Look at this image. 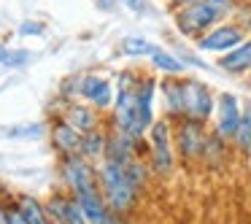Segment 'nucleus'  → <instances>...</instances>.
<instances>
[{
  "label": "nucleus",
  "instance_id": "1",
  "mask_svg": "<svg viewBox=\"0 0 251 224\" xmlns=\"http://www.w3.org/2000/svg\"><path fill=\"white\" fill-rule=\"evenodd\" d=\"M235 14V0H192L176 8V27L186 38H200Z\"/></svg>",
  "mask_w": 251,
  "mask_h": 224
},
{
  "label": "nucleus",
  "instance_id": "2",
  "mask_svg": "<svg viewBox=\"0 0 251 224\" xmlns=\"http://www.w3.org/2000/svg\"><path fill=\"white\" fill-rule=\"evenodd\" d=\"M98 184H100V192H103L105 202H108V208L114 213H122V216H125L127 211H132V205H135V200H138V189L130 184L125 168L103 159V165H100V170H98Z\"/></svg>",
  "mask_w": 251,
  "mask_h": 224
},
{
  "label": "nucleus",
  "instance_id": "3",
  "mask_svg": "<svg viewBox=\"0 0 251 224\" xmlns=\"http://www.w3.org/2000/svg\"><path fill=\"white\" fill-rule=\"evenodd\" d=\"M135 73L125 71L119 78V92H116V130L130 135L132 141L141 143L143 141V132H146V124L141 122V114H138V100H135Z\"/></svg>",
  "mask_w": 251,
  "mask_h": 224
},
{
  "label": "nucleus",
  "instance_id": "4",
  "mask_svg": "<svg viewBox=\"0 0 251 224\" xmlns=\"http://www.w3.org/2000/svg\"><path fill=\"white\" fill-rule=\"evenodd\" d=\"M205 143H208V132H205V122H195V119H178L173 130V146L184 159H200L205 154Z\"/></svg>",
  "mask_w": 251,
  "mask_h": 224
},
{
  "label": "nucleus",
  "instance_id": "5",
  "mask_svg": "<svg viewBox=\"0 0 251 224\" xmlns=\"http://www.w3.org/2000/svg\"><path fill=\"white\" fill-rule=\"evenodd\" d=\"M149 154L154 173H170L173 168V132L168 122H154L149 127Z\"/></svg>",
  "mask_w": 251,
  "mask_h": 224
},
{
  "label": "nucleus",
  "instance_id": "6",
  "mask_svg": "<svg viewBox=\"0 0 251 224\" xmlns=\"http://www.w3.org/2000/svg\"><path fill=\"white\" fill-rule=\"evenodd\" d=\"M216 111L211 89L202 81L195 78H184V119H195V122H208Z\"/></svg>",
  "mask_w": 251,
  "mask_h": 224
},
{
  "label": "nucleus",
  "instance_id": "7",
  "mask_svg": "<svg viewBox=\"0 0 251 224\" xmlns=\"http://www.w3.org/2000/svg\"><path fill=\"white\" fill-rule=\"evenodd\" d=\"M246 41V30L240 25L222 22L216 27H211L205 35H200V49L202 51H216V54H227L229 49H235L238 44Z\"/></svg>",
  "mask_w": 251,
  "mask_h": 224
},
{
  "label": "nucleus",
  "instance_id": "8",
  "mask_svg": "<svg viewBox=\"0 0 251 224\" xmlns=\"http://www.w3.org/2000/svg\"><path fill=\"white\" fill-rule=\"evenodd\" d=\"M62 178H65L68 189H71L73 195L87 189V186H98V175H95L89 159H84L81 154L62 157Z\"/></svg>",
  "mask_w": 251,
  "mask_h": 224
},
{
  "label": "nucleus",
  "instance_id": "9",
  "mask_svg": "<svg viewBox=\"0 0 251 224\" xmlns=\"http://www.w3.org/2000/svg\"><path fill=\"white\" fill-rule=\"evenodd\" d=\"M240 114H243V108H240L238 98L229 92L219 95V103H216V135L224 138V141H232L235 132H238V124H240Z\"/></svg>",
  "mask_w": 251,
  "mask_h": 224
},
{
  "label": "nucleus",
  "instance_id": "10",
  "mask_svg": "<svg viewBox=\"0 0 251 224\" xmlns=\"http://www.w3.org/2000/svg\"><path fill=\"white\" fill-rule=\"evenodd\" d=\"M78 95L95 105V108H108L114 103V89L111 81L103 76H84L78 78Z\"/></svg>",
  "mask_w": 251,
  "mask_h": 224
},
{
  "label": "nucleus",
  "instance_id": "11",
  "mask_svg": "<svg viewBox=\"0 0 251 224\" xmlns=\"http://www.w3.org/2000/svg\"><path fill=\"white\" fill-rule=\"evenodd\" d=\"M71 195H73V192H71ZM76 200H78V208L84 211V216H87L89 224H100L111 213L108 202H105L103 192H100V184L98 186H87V189L76 192Z\"/></svg>",
  "mask_w": 251,
  "mask_h": 224
},
{
  "label": "nucleus",
  "instance_id": "12",
  "mask_svg": "<svg viewBox=\"0 0 251 224\" xmlns=\"http://www.w3.org/2000/svg\"><path fill=\"white\" fill-rule=\"evenodd\" d=\"M46 211H49L51 219H57L62 224H89L84 211L78 208L76 195H54L46 205Z\"/></svg>",
  "mask_w": 251,
  "mask_h": 224
},
{
  "label": "nucleus",
  "instance_id": "13",
  "mask_svg": "<svg viewBox=\"0 0 251 224\" xmlns=\"http://www.w3.org/2000/svg\"><path fill=\"white\" fill-rule=\"evenodd\" d=\"M51 143H54V149L62 154V157H71V154L81 151V132L62 119V122H57V124L51 127Z\"/></svg>",
  "mask_w": 251,
  "mask_h": 224
},
{
  "label": "nucleus",
  "instance_id": "14",
  "mask_svg": "<svg viewBox=\"0 0 251 224\" xmlns=\"http://www.w3.org/2000/svg\"><path fill=\"white\" fill-rule=\"evenodd\" d=\"M219 68L232 76H240V73H251V38H246L243 44H238L235 49H229L227 54L219 60Z\"/></svg>",
  "mask_w": 251,
  "mask_h": 224
},
{
  "label": "nucleus",
  "instance_id": "15",
  "mask_svg": "<svg viewBox=\"0 0 251 224\" xmlns=\"http://www.w3.org/2000/svg\"><path fill=\"white\" fill-rule=\"evenodd\" d=\"M154 92H157V81L154 78H138L135 87V100H138V114L141 122L146 124V130L154 124Z\"/></svg>",
  "mask_w": 251,
  "mask_h": 224
},
{
  "label": "nucleus",
  "instance_id": "16",
  "mask_svg": "<svg viewBox=\"0 0 251 224\" xmlns=\"http://www.w3.org/2000/svg\"><path fill=\"white\" fill-rule=\"evenodd\" d=\"M62 119H65L71 127H76L81 135H84V132H92V130H98V127H100V119H98V114H95V108L81 105V103H71V105H68Z\"/></svg>",
  "mask_w": 251,
  "mask_h": 224
},
{
  "label": "nucleus",
  "instance_id": "17",
  "mask_svg": "<svg viewBox=\"0 0 251 224\" xmlns=\"http://www.w3.org/2000/svg\"><path fill=\"white\" fill-rule=\"evenodd\" d=\"M105 149H108V135L103 130H92V132H84L81 135V157L84 159H105Z\"/></svg>",
  "mask_w": 251,
  "mask_h": 224
},
{
  "label": "nucleus",
  "instance_id": "18",
  "mask_svg": "<svg viewBox=\"0 0 251 224\" xmlns=\"http://www.w3.org/2000/svg\"><path fill=\"white\" fill-rule=\"evenodd\" d=\"M17 208L22 211V216L27 219V224H51V216H49V211H46V205H41L35 197L19 195L17 197Z\"/></svg>",
  "mask_w": 251,
  "mask_h": 224
},
{
  "label": "nucleus",
  "instance_id": "19",
  "mask_svg": "<svg viewBox=\"0 0 251 224\" xmlns=\"http://www.w3.org/2000/svg\"><path fill=\"white\" fill-rule=\"evenodd\" d=\"M151 62H154V68H159V71L165 73V76H181V73H184V62H181L178 57H173L170 51H165V49L154 51Z\"/></svg>",
  "mask_w": 251,
  "mask_h": 224
},
{
  "label": "nucleus",
  "instance_id": "20",
  "mask_svg": "<svg viewBox=\"0 0 251 224\" xmlns=\"http://www.w3.org/2000/svg\"><path fill=\"white\" fill-rule=\"evenodd\" d=\"M122 51L127 57H151L157 51V46L149 44L146 38H138V35H130V38L122 41Z\"/></svg>",
  "mask_w": 251,
  "mask_h": 224
},
{
  "label": "nucleus",
  "instance_id": "21",
  "mask_svg": "<svg viewBox=\"0 0 251 224\" xmlns=\"http://www.w3.org/2000/svg\"><path fill=\"white\" fill-rule=\"evenodd\" d=\"M232 143L240 151H246V149L251 146V105L243 108V114H240V124H238V132H235Z\"/></svg>",
  "mask_w": 251,
  "mask_h": 224
},
{
  "label": "nucleus",
  "instance_id": "22",
  "mask_svg": "<svg viewBox=\"0 0 251 224\" xmlns=\"http://www.w3.org/2000/svg\"><path fill=\"white\" fill-rule=\"evenodd\" d=\"M125 173H127V178H130V184L135 186L138 192L146 186V178H149V170H146V165L141 162V157H135L130 165H125Z\"/></svg>",
  "mask_w": 251,
  "mask_h": 224
},
{
  "label": "nucleus",
  "instance_id": "23",
  "mask_svg": "<svg viewBox=\"0 0 251 224\" xmlns=\"http://www.w3.org/2000/svg\"><path fill=\"white\" fill-rule=\"evenodd\" d=\"M6 224H27V219H25L22 211L14 205V208H6Z\"/></svg>",
  "mask_w": 251,
  "mask_h": 224
},
{
  "label": "nucleus",
  "instance_id": "24",
  "mask_svg": "<svg viewBox=\"0 0 251 224\" xmlns=\"http://www.w3.org/2000/svg\"><path fill=\"white\" fill-rule=\"evenodd\" d=\"M27 57H30L27 51H8L3 65H25V62H27Z\"/></svg>",
  "mask_w": 251,
  "mask_h": 224
},
{
  "label": "nucleus",
  "instance_id": "25",
  "mask_svg": "<svg viewBox=\"0 0 251 224\" xmlns=\"http://www.w3.org/2000/svg\"><path fill=\"white\" fill-rule=\"evenodd\" d=\"M41 130H44L41 124H33V127H25V130H8V135H14V138H19V135H41Z\"/></svg>",
  "mask_w": 251,
  "mask_h": 224
},
{
  "label": "nucleus",
  "instance_id": "26",
  "mask_svg": "<svg viewBox=\"0 0 251 224\" xmlns=\"http://www.w3.org/2000/svg\"><path fill=\"white\" fill-rule=\"evenodd\" d=\"M130 11H135V14H143L146 11V0H122Z\"/></svg>",
  "mask_w": 251,
  "mask_h": 224
},
{
  "label": "nucleus",
  "instance_id": "27",
  "mask_svg": "<svg viewBox=\"0 0 251 224\" xmlns=\"http://www.w3.org/2000/svg\"><path fill=\"white\" fill-rule=\"evenodd\" d=\"M100 224H127V222L122 219V213H114V211H111V213H108V216H105Z\"/></svg>",
  "mask_w": 251,
  "mask_h": 224
},
{
  "label": "nucleus",
  "instance_id": "28",
  "mask_svg": "<svg viewBox=\"0 0 251 224\" xmlns=\"http://www.w3.org/2000/svg\"><path fill=\"white\" fill-rule=\"evenodd\" d=\"M238 25H240L243 30H249V27H251V11H246L243 17H238Z\"/></svg>",
  "mask_w": 251,
  "mask_h": 224
},
{
  "label": "nucleus",
  "instance_id": "29",
  "mask_svg": "<svg viewBox=\"0 0 251 224\" xmlns=\"http://www.w3.org/2000/svg\"><path fill=\"white\" fill-rule=\"evenodd\" d=\"M22 33L27 35V33H41V25H33V22H25L22 25Z\"/></svg>",
  "mask_w": 251,
  "mask_h": 224
},
{
  "label": "nucleus",
  "instance_id": "30",
  "mask_svg": "<svg viewBox=\"0 0 251 224\" xmlns=\"http://www.w3.org/2000/svg\"><path fill=\"white\" fill-rule=\"evenodd\" d=\"M186 3H192V0H170V6H176V8H178V6H186Z\"/></svg>",
  "mask_w": 251,
  "mask_h": 224
},
{
  "label": "nucleus",
  "instance_id": "31",
  "mask_svg": "<svg viewBox=\"0 0 251 224\" xmlns=\"http://www.w3.org/2000/svg\"><path fill=\"white\" fill-rule=\"evenodd\" d=\"M6 54H8V51L3 49V46H0V65H3V62H6Z\"/></svg>",
  "mask_w": 251,
  "mask_h": 224
},
{
  "label": "nucleus",
  "instance_id": "32",
  "mask_svg": "<svg viewBox=\"0 0 251 224\" xmlns=\"http://www.w3.org/2000/svg\"><path fill=\"white\" fill-rule=\"evenodd\" d=\"M0 224H6V208L0 205Z\"/></svg>",
  "mask_w": 251,
  "mask_h": 224
},
{
  "label": "nucleus",
  "instance_id": "33",
  "mask_svg": "<svg viewBox=\"0 0 251 224\" xmlns=\"http://www.w3.org/2000/svg\"><path fill=\"white\" fill-rule=\"evenodd\" d=\"M246 157H249V168H251V146L246 149Z\"/></svg>",
  "mask_w": 251,
  "mask_h": 224
},
{
  "label": "nucleus",
  "instance_id": "34",
  "mask_svg": "<svg viewBox=\"0 0 251 224\" xmlns=\"http://www.w3.org/2000/svg\"><path fill=\"white\" fill-rule=\"evenodd\" d=\"M51 224H62V222H57V219H51Z\"/></svg>",
  "mask_w": 251,
  "mask_h": 224
}]
</instances>
